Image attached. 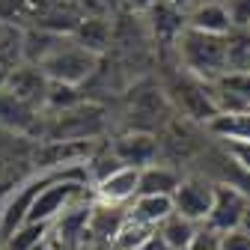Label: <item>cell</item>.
Masks as SVG:
<instances>
[{"instance_id": "7a4b0ae2", "label": "cell", "mask_w": 250, "mask_h": 250, "mask_svg": "<svg viewBox=\"0 0 250 250\" xmlns=\"http://www.w3.org/2000/svg\"><path fill=\"white\" fill-rule=\"evenodd\" d=\"M99 60L96 54L83 51L81 45L72 42V36L62 42L51 57H45L39 62V72L51 81V83H66V86H81L83 81H89L99 69Z\"/></svg>"}, {"instance_id": "277c9868", "label": "cell", "mask_w": 250, "mask_h": 250, "mask_svg": "<svg viewBox=\"0 0 250 250\" xmlns=\"http://www.w3.org/2000/svg\"><path fill=\"white\" fill-rule=\"evenodd\" d=\"M250 206V197L241 191L238 185H214V197H211V211L206 217V224L208 229L214 232H229V229H238L241 221H244V211Z\"/></svg>"}, {"instance_id": "83f0119b", "label": "cell", "mask_w": 250, "mask_h": 250, "mask_svg": "<svg viewBox=\"0 0 250 250\" xmlns=\"http://www.w3.org/2000/svg\"><path fill=\"white\" fill-rule=\"evenodd\" d=\"M164 3H170V6H179V9H185V12H188V6H191L194 0H164Z\"/></svg>"}, {"instance_id": "603a6c76", "label": "cell", "mask_w": 250, "mask_h": 250, "mask_svg": "<svg viewBox=\"0 0 250 250\" xmlns=\"http://www.w3.org/2000/svg\"><path fill=\"white\" fill-rule=\"evenodd\" d=\"M185 250H221V232H214L208 227H197L194 238L188 241Z\"/></svg>"}, {"instance_id": "30bf717a", "label": "cell", "mask_w": 250, "mask_h": 250, "mask_svg": "<svg viewBox=\"0 0 250 250\" xmlns=\"http://www.w3.org/2000/svg\"><path fill=\"white\" fill-rule=\"evenodd\" d=\"M143 15L149 18L146 24L152 30L155 42H161V45H176V39L182 36V30L188 27V12L179 9V6L164 3V0H155Z\"/></svg>"}, {"instance_id": "484cf974", "label": "cell", "mask_w": 250, "mask_h": 250, "mask_svg": "<svg viewBox=\"0 0 250 250\" xmlns=\"http://www.w3.org/2000/svg\"><path fill=\"white\" fill-rule=\"evenodd\" d=\"M227 152L235 158V164H238L241 170L250 173V143H227Z\"/></svg>"}, {"instance_id": "f546056e", "label": "cell", "mask_w": 250, "mask_h": 250, "mask_svg": "<svg viewBox=\"0 0 250 250\" xmlns=\"http://www.w3.org/2000/svg\"><path fill=\"white\" fill-rule=\"evenodd\" d=\"M244 33H247V36H250V24H247V30H244Z\"/></svg>"}, {"instance_id": "5bb4252c", "label": "cell", "mask_w": 250, "mask_h": 250, "mask_svg": "<svg viewBox=\"0 0 250 250\" xmlns=\"http://www.w3.org/2000/svg\"><path fill=\"white\" fill-rule=\"evenodd\" d=\"M110 36H113V30H110V21H107L104 15H86V18H81V21L75 24V30H72V42L81 45V48L89 51V54H96V57H102V54L107 51Z\"/></svg>"}, {"instance_id": "5b68a950", "label": "cell", "mask_w": 250, "mask_h": 250, "mask_svg": "<svg viewBox=\"0 0 250 250\" xmlns=\"http://www.w3.org/2000/svg\"><path fill=\"white\" fill-rule=\"evenodd\" d=\"M92 155H96V143L92 140H45L42 146H36L33 161H36L39 173H48V170L81 167Z\"/></svg>"}, {"instance_id": "cb8c5ba5", "label": "cell", "mask_w": 250, "mask_h": 250, "mask_svg": "<svg viewBox=\"0 0 250 250\" xmlns=\"http://www.w3.org/2000/svg\"><path fill=\"white\" fill-rule=\"evenodd\" d=\"M227 12H229V21H232V30H247L250 24V0H229V3H224Z\"/></svg>"}, {"instance_id": "f1b7e54d", "label": "cell", "mask_w": 250, "mask_h": 250, "mask_svg": "<svg viewBox=\"0 0 250 250\" xmlns=\"http://www.w3.org/2000/svg\"><path fill=\"white\" fill-rule=\"evenodd\" d=\"M6 78H9V69L3 66V62H0V92L6 89Z\"/></svg>"}, {"instance_id": "ac0fdd59", "label": "cell", "mask_w": 250, "mask_h": 250, "mask_svg": "<svg viewBox=\"0 0 250 250\" xmlns=\"http://www.w3.org/2000/svg\"><path fill=\"white\" fill-rule=\"evenodd\" d=\"M170 214H173V200L170 197H134V206L128 208L131 221L143 224L149 229H158Z\"/></svg>"}, {"instance_id": "9c48e42d", "label": "cell", "mask_w": 250, "mask_h": 250, "mask_svg": "<svg viewBox=\"0 0 250 250\" xmlns=\"http://www.w3.org/2000/svg\"><path fill=\"white\" fill-rule=\"evenodd\" d=\"M6 92L15 96L18 102L30 104V107H42L45 104V92H48V78L39 72V66H30V62H21V66L9 69L6 78Z\"/></svg>"}, {"instance_id": "d6986e66", "label": "cell", "mask_w": 250, "mask_h": 250, "mask_svg": "<svg viewBox=\"0 0 250 250\" xmlns=\"http://www.w3.org/2000/svg\"><path fill=\"white\" fill-rule=\"evenodd\" d=\"M208 131L227 143H250V110L238 113H217L208 122Z\"/></svg>"}, {"instance_id": "ba28073f", "label": "cell", "mask_w": 250, "mask_h": 250, "mask_svg": "<svg viewBox=\"0 0 250 250\" xmlns=\"http://www.w3.org/2000/svg\"><path fill=\"white\" fill-rule=\"evenodd\" d=\"M110 155L122 164V167H134L143 170L149 164H155V155H158V140L146 131H128L113 140Z\"/></svg>"}, {"instance_id": "2e32d148", "label": "cell", "mask_w": 250, "mask_h": 250, "mask_svg": "<svg viewBox=\"0 0 250 250\" xmlns=\"http://www.w3.org/2000/svg\"><path fill=\"white\" fill-rule=\"evenodd\" d=\"M182 176L170 167H161V164H149L140 170V179H137V197H173V191L179 188Z\"/></svg>"}, {"instance_id": "7c38bea8", "label": "cell", "mask_w": 250, "mask_h": 250, "mask_svg": "<svg viewBox=\"0 0 250 250\" xmlns=\"http://www.w3.org/2000/svg\"><path fill=\"white\" fill-rule=\"evenodd\" d=\"M137 179L140 170L134 167H116L113 173H107L104 179H99L96 185V197L99 203H110V206H125L137 197Z\"/></svg>"}, {"instance_id": "8992f818", "label": "cell", "mask_w": 250, "mask_h": 250, "mask_svg": "<svg viewBox=\"0 0 250 250\" xmlns=\"http://www.w3.org/2000/svg\"><path fill=\"white\" fill-rule=\"evenodd\" d=\"M211 197H214V185L206 182V179L191 176V179H182L179 182V188L173 191L170 200H173V211L179 217L203 227L208 211H211Z\"/></svg>"}, {"instance_id": "7402d4cb", "label": "cell", "mask_w": 250, "mask_h": 250, "mask_svg": "<svg viewBox=\"0 0 250 250\" xmlns=\"http://www.w3.org/2000/svg\"><path fill=\"white\" fill-rule=\"evenodd\" d=\"M78 104H83V96H81L78 86L51 83V81H48V92H45V107H48V110L62 113V110H72V107H78Z\"/></svg>"}, {"instance_id": "52a82bcc", "label": "cell", "mask_w": 250, "mask_h": 250, "mask_svg": "<svg viewBox=\"0 0 250 250\" xmlns=\"http://www.w3.org/2000/svg\"><path fill=\"white\" fill-rule=\"evenodd\" d=\"M128 221V208L125 206H110V203H92L89 206V221H86V232L81 238V244H102L110 250V241L119 235V229Z\"/></svg>"}, {"instance_id": "ffe728a7", "label": "cell", "mask_w": 250, "mask_h": 250, "mask_svg": "<svg viewBox=\"0 0 250 250\" xmlns=\"http://www.w3.org/2000/svg\"><path fill=\"white\" fill-rule=\"evenodd\" d=\"M194 232H197V224L185 221V217H179L176 211L167 217V221H164L158 229H155L158 241H161L167 250H185V247H188V241L194 238Z\"/></svg>"}, {"instance_id": "4fadbf2b", "label": "cell", "mask_w": 250, "mask_h": 250, "mask_svg": "<svg viewBox=\"0 0 250 250\" xmlns=\"http://www.w3.org/2000/svg\"><path fill=\"white\" fill-rule=\"evenodd\" d=\"M36 125H39V110L36 107L18 102L15 96H9L6 89L0 92V128L9 131V134L24 137V134H33ZM39 128H42V125H39Z\"/></svg>"}, {"instance_id": "d4e9b609", "label": "cell", "mask_w": 250, "mask_h": 250, "mask_svg": "<svg viewBox=\"0 0 250 250\" xmlns=\"http://www.w3.org/2000/svg\"><path fill=\"white\" fill-rule=\"evenodd\" d=\"M221 250H250V232L247 229H229L221 235Z\"/></svg>"}, {"instance_id": "3957f363", "label": "cell", "mask_w": 250, "mask_h": 250, "mask_svg": "<svg viewBox=\"0 0 250 250\" xmlns=\"http://www.w3.org/2000/svg\"><path fill=\"white\" fill-rule=\"evenodd\" d=\"M45 140H92L104 134V107L96 104H78L72 110H62L51 116L42 128Z\"/></svg>"}, {"instance_id": "6da1fadb", "label": "cell", "mask_w": 250, "mask_h": 250, "mask_svg": "<svg viewBox=\"0 0 250 250\" xmlns=\"http://www.w3.org/2000/svg\"><path fill=\"white\" fill-rule=\"evenodd\" d=\"M176 51H179V62L191 78L203 83H214L227 72L229 36H208V33H200V30L185 27L182 36L176 39Z\"/></svg>"}, {"instance_id": "8fae6325", "label": "cell", "mask_w": 250, "mask_h": 250, "mask_svg": "<svg viewBox=\"0 0 250 250\" xmlns=\"http://www.w3.org/2000/svg\"><path fill=\"white\" fill-rule=\"evenodd\" d=\"M176 102H179V107L188 113V116H194V119H203V122H211L214 116H217V104H214V99H211V86L208 83H203V81H197V78H182L179 83H176Z\"/></svg>"}, {"instance_id": "44dd1931", "label": "cell", "mask_w": 250, "mask_h": 250, "mask_svg": "<svg viewBox=\"0 0 250 250\" xmlns=\"http://www.w3.org/2000/svg\"><path fill=\"white\" fill-rule=\"evenodd\" d=\"M51 235V224H21L0 250H33L39 244H45Z\"/></svg>"}, {"instance_id": "4316f807", "label": "cell", "mask_w": 250, "mask_h": 250, "mask_svg": "<svg viewBox=\"0 0 250 250\" xmlns=\"http://www.w3.org/2000/svg\"><path fill=\"white\" fill-rule=\"evenodd\" d=\"M152 3H155V0H125V6H128L131 12H146Z\"/></svg>"}, {"instance_id": "e0dca14e", "label": "cell", "mask_w": 250, "mask_h": 250, "mask_svg": "<svg viewBox=\"0 0 250 250\" xmlns=\"http://www.w3.org/2000/svg\"><path fill=\"white\" fill-rule=\"evenodd\" d=\"M69 36H60V33H51V30H42V27H36V30H27L24 33V39H21V57L30 62V66H39V62L45 60V57H51L62 42H66Z\"/></svg>"}, {"instance_id": "9a60e30c", "label": "cell", "mask_w": 250, "mask_h": 250, "mask_svg": "<svg viewBox=\"0 0 250 250\" xmlns=\"http://www.w3.org/2000/svg\"><path fill=\"white\" fill-rule=\"evenodd\" d=\"M188 27L191 30H200V33H208V36H229L232 33V21H229V12L224 3H200L188 12Z\"/></svg>"}]
</instances>
